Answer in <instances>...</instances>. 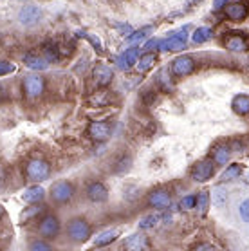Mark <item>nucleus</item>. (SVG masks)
Wrapping results in <instances>:
<instances>
[{
	"mask_svg": "<svg viewBox=\"0 0 249 251\" xmlns=\"http://www.w3.org/2000/svg\"><path fill=\"white\" fill-rule=\"evenodd\" d=\"M224 46H226V49H229V51H233V52H240L248 49V42H246L244 36L231 34V36H227L226 40H224Z\"/></svg>",
	"mask_w": 249,
	"mask_h": 251,
	"instance_id": "obj_19",
	"label": "nucleus"
},
{
	"mask_svg": "<svg viewBox=\"0 0 249 251\" xmlns=\"http://www.w3.org/2000/svg\"><path fill=\"white\" fill-rule=\"evenodd\" d=\"M60 228H62V226H60L58 217H54V215H46L38 224V233L42 235L44 239L51 240V239H56L58 237Z\"/></svg>",
	"mask_w": 249,
	"mask_h": 251,
	"instance_id": "obj_4",
	"label": "nucleus"
},
{
	"mask_svg": "<svg viewBox=\"0 0 249 251\" xmlns=\"http://www.w3.org/2000/svg\"><path fill=\"white\" fill-rule=\"evenodd\" d=\"M153 63H155V54L147 52V54L139 56V60H137V71L139 73H147V71H150L153 67Z\"/></svg>",
	"mask_w": 249,
	"mask_h": 251,
	"instance_id": "obj_25",
	"label": "nucleus"
},
{
	"mask_svg": "<svg viewBox=\"0 0 249 251\" xmlns=\"http://www.w3.org/2000/svg\"><path fill=\"white\" fill-rule=\"evenodd\" d=\"M148 204L157 208V210H164L170 206V194L166 190H155L148 195Z\"/></svg>",
	"mask_w": 249,
	"mask_h": 251,
	"instance_id": "obj_14",
	"label": "nucleus"
},
{
	"mask_svg": "<svg viewBox=\"0 0 249 251\" xmlns=\"http://www.w3.org/2000/svg\"><path fill=\"white\" fill-rule=\"evenodd\" d=\"M130 165H132V159L128 157V155H126V157H121L118 166H116V172H118V174H123V172H126L128 168H130Z\"/></svg>",
	"mask_w": 249,
	"mask_h": 251,
	"instance_id": "obj_34",
	"label": "nucleus"
},
{
	"mask_svg": "<svg viewBox=\"0 0 249 251\" xmlns=\"http://www.w3.org/2000/svg\"><path fill=\"white\" fill-rule=\"evenodd\" d=\"M40 17H42V11L38 6H25L18 13V20L22 25H34L40 20Z\"/></svg>",
	"mask_w": 249,
	"mask_h": 251,
	"instance_id": "obj_12",
	"label": "nucleus"
},
{
	"mask_svg": "<svg viewBox=\"0 0 249 251\" xmlns=\"http://www.w3.org/2000/svg\"><path fill=\"white\" fill-rule=\"evenodd\" d=\"M159 221H161V217H159V215H153V213H150V215H145V217L139 221V228H141V229L155 228Z\"/></svg>",
	"mask_w": 249,
	"mask_h": 251,
	"instance_id": "obj_28",
	"label": "nucleus"
},
{
	"mask_svg": "<svg viewBox=\"0 0 249 251\" xmlns=\"http://www.w3.org/2000/svg\"><path fill=\"white\" fill-rule=\"evenodd\" d=\"M44 206H38V202L33 206H29V208H25V210L22 211V215H20V221L22 223H29V221H33V219H36L40 215V213H44Z\"/></svg>",
	"mask_w": 249,
	"mask_h": 251,
	"instance_id": "obj_24",
	"label": "nucleus"
},
{
	"mask_svg": "<svg viewBox=\"0 0 249 251\" xmlns=\"http://www.w3.org/2000/svg\"><path fill=\"white\" fill-rule=\"evenodd\" d=\"M150 31H152L150 27H145L141 31H137V33H132V36H128V44H139V42H143L148 36L147 33H150Z\"/></svg>",
	"mask_w": 249,
	"mask_h": 251,
	"instance_id": "obj_31",
	"label": "nucleus"
},
{
	"mask_svg": "<svg viewBox=\"0 0 249 251\" xmlns=\"http://www.w3.org/2000/svg\"><path fill=\"white\" fill-rule=\"evenodd\" d=\"M170 76H166V69H163V71H159V75H157V83L161 87H163V91H170L172 89V83L170 80H168Z\"/></svg>",
	"mask_w": 249,
	"mask_h": 251,
	"instance_id": "obj_32",
	"label": "nucleus"
},
{
	"mask_svg": "<svg viewBox=\"0 0 249 251\" xmlns=\"http://www.w3.org/2000/svg\"><path fill=\"white\" fill-rule=\"evenodd\" d=\"M195 202H197V197L195 195H188V197H184L181 201V208L182 210H192V208H195Z\"/></svg>",
	"mask_w": 249,
	"mask_h": 251,
	"instance_id": "obj_35",
	"label": "nucleus"
},
{
	"mask_svg": "<svg viewBox=\"0 0 249 251\" xmlns=\"http://www.w3.org/2000/svg\"><path fill=\"white\" fill-rule=\"evenodd\" d=\"M44 54H46L47 62H58L60 60V49H58L54 44H46L44 46Z\"/></svg>",
	"mask_w": 249,
	"mask_h": 251,
	"instance_id": "obj_26",
	"label": "nucleus"
},
{
	"mask_svg": "<svg viewBox=\"0 0 249 251\" xmlns=\"http://www.w3.org/2000/svg\"><path fill=\"white\" fill-rule=\"evenodd\" d=\"M89 136L94 139V141H107L108 137L112 136V125L108 121H94L89 126Z\"/></svg>",
	"mask_w": 249,
	"mask_h": 251,
	"instance_id": "obj_9",
	"label": "nucleus"
},
{
	"mask_svg": "<svg viewBox=\"0 0 249 251\" xmlns=\"http://www.w3.org/2000/svg\"><path fill=\"white\" fill-rule=\"evenodd\" d=\"M31 250H51V244L49 242H42V240H34V242H31V246H29Z\"/></svg>",
	"mask_w": 249,
	"mask_h": 251,
	"instance_id": "obj_37",
	"label": "nucleus"
},
{
	"mask_svg": "<svg viewBox=\"0 0 249 251\" xmlns=\"http://www.w3.org/2000/svg\"><path fill=\"white\" fill-rule=\"evenodd\" d=\"M210 202L217 208H222V206L227 202V192L224 186H215V188L211 190V195H210Z\"/></svg>",
	"mask_w": 249,
	"mask_h": 251,
	"instance_id": "obj_22",
	"label": "nucleus"
},
{
	"mask_svg": "<svg viewBox=\"0 0 249 251\" xmlns=\"http://www.w3.org/2000/svg\"><path fill=\"white\" fill-rule=\"evenodd\" d=\"M118 229H105V231H101V233L96 235V239H94V246H98V248H103V246H108L112 244L114 240L118 239Z\"/></svg>",
	"mask_w": 249,
	"mask_h": 251,
	"instance_id": "obj_21",
	"label": "nucleus"
},
{
	"mask_svg": "<svg viewBox=\"0 0 249 251\" xmlns=\"http://www.w3.org/2000/svg\"><path fill=\"white\" fill-rule=\"evenodd\" d=\"M213 174H215V165H213V161L206 159V161H200V163H197V165L193 166L192 179L193 181H197V183H204V181L211 179Z\"/></svg>",
	"mask_w": 249,
	"mask_h": 251,
	"instance_id": "obj_7",
	"label": "nucleus"
},
{
	"mask_svg": "<svg viewBox=\"0 0 249 251\" xmlns=\"http://www.w3.org/2000/svg\"><path fill=\"white\" fill-rule=\"evenodd\" d=\"M231 107L240 116L249 114V96L248 94H238V96H235L231 101Z\"/></svg>",
	"mask_w": 249,
	"mask_h": 251,
	"instance_id": "obj_20",
	"label": "nucleus"
},
{
	"mask_svg": "<svg viewBox=\"0 0 249 251\" xmlns=\"http://www.w3.org/2000/svg\"><path fill=\"white\" fill-rule=\"evenodd\" d=\"M123 246H124V250L141 251V250H145V248H148V240H147V237H145V235L136 233V235H130L128 239L124 240Z\"/></svg>",
	"mask_w": 249,
	"mask_h": 251,
	"instance_id": "obj_18",
	"label": "nucleus"
},
{
	"mask_svg": "<svg viewBox=\"0 0 249 251\" xmlns=\"http://www.w3.org/2000/svg\"><path fill=\"white\" fill-rule=\"evenodd\" d=\"M240 174H242V166L240 165H229L226 170H224V174H222V179L231 181V179H237Z\"/></svg>",
	"mask_w": 249,
	"mask_h": 251,
	"instance_id": "obj_30",
	"label": "nucleus"
},
{
	"mask_svg": "<svg viewBox=\"0 0 249 251\" xmlns=\"http://www.w3.org/2000/svg\"><path fill=\"white\" fill-rule=\"evenodd\" d=\"M25 176L31 183H42L51 176V166L44 159H31L25 166Z\"/></svg>",
	"mask_w": 249,
	"mask_h": 251,
	"instance_id": "obj_1",
	"label": "nucleus"
},
{
	"mask_svg": "<svg viewBox=\"0 0 249 251\" xmlns=\"http://www.w3.org/2000/svg\"><path fill=\"white\" fill-rule=\"evenodd\" d=\"M87 197L92 202H105L108 199V190L103 183H91L87 188Z\"/></svg>",
	"mask_w": 249,
	"mask_h": 251,
	"instance_id": "obj_13",
	"label": "nucleus"
},
{
	"mask_svg": "<svg viewBox=\"0 0 249 251\" xmlns=\"http://www.w3.org/2000/svg\"><path fill=\"white\" fill-rule=\"evenodd\" d=\"M238 211H240V215H242V219L246 221V223H249V199H246L240 204V208H238Z\"/></svg>",
	"mask_w": 249,
	"mask_h": 251,
	"instance_id": "obj_36",
	"label": "nucleus"
},
{
	"mask_svg": "<svg viewBox=\"0 0 249 251\" xmlns=\"http://www.w3.org/2000/svg\"><path fill=\"white\" fill-rule=\"evenodd\" d=\"M137 54H139V49H137V47L126 49V51L118 58V67L123 69V71H128L134 63H137Z\"/></svg>",
	"mask_w": 249,
	"mask_h": 251,
	"instance_id": "obj_17",
	"label": "nucleus"
},
{
	"mask_svg": "<svg viewBox=\"0 0 249 251\" xmlns=\"http://www.w3.org/2000/svg\"><path fill=\"white\" fill-rule=\"evenodd\" d=\"M44 197H46V190L42 188V186H38V184L25 188L22 194V199L25 201L27 204H36L40 201H44Z\"/></svg>",
	"mask_w": 249,
	"mask_h": 251,
	"instance_id": "obj_16",
	"label": "nucleus"
},
{
	"mask_svg": "<svg viewBox=\"0 0 249 251\" xmlns=\"http://www.w3.org/2000/svg\"><path fill=\"white\" fill-rule=\"evenodd\" d=\"M4 215V208H2V204H0V217Z\"/></svg>",
	"mask_w": 249,
	"mask_h": 251,
	"instance_id": "obj_40",
	"label": "nucleus"
},
{
	"mask_svg": "<svg viewBox=\"0 0 249 251\" xmlns=\"http://www.w3.org/2000/svg\"><path fill=\"white\" fill-rule=\"evenodd\" d=\"M92 76H94V83H96V87H107L108 83L112 81L114 73H112V69L108 67V65H105V63H100V65H96V67H94V71H92Z\"/></svg>",
	"mask_w": 249,
	"mask_h": 251,
	"instance_id": "obj_10",
	"label": "nucleus"
},
{
	"mask_svg": "<svg viewBox=\"0 0 249 251\" xmlns=\"http://www.w3.org/2000/svg\"><path fill=\"white\" fill-rule=\"evenodd\" d=\"M224 11H226V17L229 18V20H233V22H242V20H246V17L249 15L248 6L242 4V2H233V4H227Z\"/></svg>",
	"mask_w": 249,
	"mask_h": 251,
	"instance_id": "obj_11",
	"label": "nucleus"
},
{
	"mask_svg": "<svg viewBox=\"0 0 249 251\" xmlns=\"http://www.w3.org/2000/svg\"><path fill=\"white\" fill-rule=\"evenodd\" d=\"M22 89L25 92V96L34 100V98H38L44 94V89H46V81L42 76H25V80L22 83Z\"/></svg>",
	"mask_w": 249,
	"mask_h": 251,
	"instance_id": "obj_5",
	"label": "nucleus"
},
{
	"mask_svg": "<svg viewBox=\"0 0 249 251\" xmlns=\"http://www.w3.org/2000/svg\"><path fill=\"white\" fill-rule=\"evenodd\" d=\"M24 63L29 69H33V71H46L49 67V62L44 56H38L36 52H25L24 54Z\"/></svg>",
	"mask_w": 249,
	"mask_h": 251,
	"instance_id": "obj_15",
	"label": "nucleus"
},
{
	"mask_svg": "<svg viewBox=\"0 0 249 251\" xmlns=\"http://www.w3.org/2000/svg\"><path fill=\"white\" fill-rule=\"evenodd\" d=\"M79 36H85L87 40L91 42V44H92V46H94V47H96L98 51H101V42L98 40L96 36H91V34H87V33H81V34H79Z\"/></svg>",
	"mask_w": 249,
	"mask_h": 251,
	"instance_id": "obj_38",
	"label": "nucleus"
},
{
	"mask_svg": "<svg viewBox=\"0 0 249 251\" xmlns=\"http://www.w3.org/2000/svg\"><path fill=\"white\" fill-rule=\"evenodd\" d=\"M211 29L210 27H199L195 33H193V42L195 44H204V42H208L211 38Z\"/></svg>",
	"mask_w": 249,
	"mask_h": 251,
	"instance_id": "obj_27",
	"label": "nucleus"
},
{
	"mask_svg": "<svg viewBox=\"0 0 249 251\" xmlns=\"http://www.w3.org/2000/svg\"><path fill=\"white\" fill-rule=\"evenodd\" d=\"M226 2L227 0H215V4H213V6H215V9H222V7L226 6Z\"/></svg>",
	"mask_w": 249,
	"mask_h": 251,
	"instance_id": "obj_39",
	"label": "nucleus"
},
{
	"mask_svg": "<svg viewBox=\"0 0 249 251\" xmlns=\"http://www.w3.org/2000/svg\"><path fill=\"white\" fill-rule=\"evenodd\" d=\"M195 67H197V63H195L193 56L184 54V56H179L174 60V63H172V73L175 76H179V78H182V76L192 75L193 71H195Z\"/></svg>",
	"mask_w": 249,
	"mask_h": 251,
	"instance_id": "obj_6",
	"label": "nucleus"
},
{
	"mask_svg": "<svg viewBox=\"0 0 249 251\" xmlns=\"http://www.w3.org/2000/svg\"><path fill=\"white\" fill-rule=\"evenodd\" d=\"M186 31L188 27H184L179 33H174L170 38H166L159 44V49H163V51H181V49H184L186 47Z\"/></svg>",
	"mask_w": 249,
	"mask_h": 251,
	"instance_id": "obj_8",
	"label": "nucleus"
},
{
	"mask_svg": "<svg viewBox=\"0 0 249 251\" xmlns=\"http://www.w3.org/2000/svg\"><path fill=\"white\" fill-rule=\"evenodd\" d=\"M11 73H15V63L7 62V60H2V62H0V76L11 75Z\"/></svg>",
	"mask_w": 249,
	"mask_h": 251,
	"instance_id": "obj_33",
	"label": "nucleus"
},
{
	"mask_svg": "<svg viewBox=\"0 0 249 251\" xmlns=\"http://www.w3.org/2000/svg\"><path fill=\"white\" fill-rule=\"evenodd\" d=\"M51 197L54 202H60V204L71 202L74 197V186L69 181H58V183L52 184Z\"/></svg>",
	"mask_w": 249,
	"mask_h": 251,
	"instance_id": "obj_3",
	"label": "nucleus"
},
{
	"mask_svg": "<svg viewBox=\"0 0 249 251\" xmlns=\"http://www.w3.org/2000/svg\"><path fill=\"white\" fill-rule=\"evenodd\" d=\"M208 206H210V194L208 192H200L197 197V202H195V208L204 215L206 210H208Z\"/></svg>",
	"mask_w": 249,
	"mask_h": 251,
	"instance_id": "obj_29",
	"label": "nucleus"
},
{
	"mask_svg": "<svg viewBox=\"0 0 249 251\" xmlns=\"http://www.w3.org/2000/svg\"><path fill=\"white\" fill-rule=\"evenodd\" d=\"M92 233V228L91 224L87 223L85 219H73L67 226V235L69 239L73 240V242H85Z\"/></svg>",
	"mask_w": 249,
	"mask_h": 251,
	"instance_id": "obj_2",
	"label": "nucleus"
},
{
	"mask_svg": "<svg viewBox=\"0 0 249 251\" xmlns=\"http://www.w3.org/2000/svg\"><path fill=\"white\" fill-rule=\"evenodd\" d=\"M229 155H231L229 147L221 145V147H217L213 150V163H217V165H226L227 161H229Z\"/></svg>",
	"mask_w": 249,
	"mask_h": 251,
	"instance_id": "obj_23",
	"label": "nucleus"
}]
</instances>
